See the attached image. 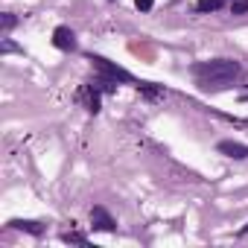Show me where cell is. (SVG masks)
<instances>
[{"label": "cell", "mask_w": 248, "mask_h": 248, "mask_svg": "<svg viewBox=\"0 0 248 248\" xmlns=\"http://www.w3.org/2000/svg\"><path fill=\"white\" fill-rule=\"evenodd\" d=\"M242 99H245V102H248V93H242Z\"/></svg>", "instance_id": "15"}, {"label": "cell", "mask_w": 248, "mask_h": 248, "mask_svg": "<svg viewBox=\"0 0 248 248\" xmlns=\"http://www.w3.org/2000/svg\"><path fill=\"white\" fill-rule=\"evenodd\" d=\"M216 149H219L222 155H228V158H236V161L248 158V143H239V140H222Z\"/></svg>", "instance_id": "4"}, {"label": "cell", "mask_w": 248, "mask_h": 248, "mask_svg": "<svg viewBox=\"0 0 248 248\" xmlns=\"http://www.w3.org/2000/svg\"><path fill=\"white\" fill-rule=\"evenodd\" d=\"M135 6H138L140 12H149V9L155 6V0H135Z\"/></svg>", "instance_id": "12"}, {"label": "cell", "mask_w": 248, "mask_h": 248, "mask_svg": "<svg viewBox=\"0 0 248 248\" xmlns=\"http://www.w3.org/2000/svg\"><path fill=\"white\" fill-rule=\"evenodd\" d=\"M88 62L93 64V70H96V76H102V79H111V82H126V85H140L129 70H123L120 64H114V62H108V59H102V56H88Z\"/></svg>", "instance_id": "2"}, {"label": "cell", "mask_w": 248, "mask_h": 248, "mask_svg": "<svg viewBox=\"0 0 248 248\" xmlns=\"http://www.w3.org/2000/svg\"><path fill=\"white\" fill-rule=\"evenodd\" d=\"M219 6H222V0H199V3H196L199 12H216Z\"/></svg>", "instance_id": "9"}, {"label": "cell", "mask_w": 248, "mask_h": 248, "mask_svg": "<svg viewBox=\"0 0 248 248\" xmlns=\"http://www.w3.org/2000/svg\"><path fill=\"white\" fill-rule=\"evenodd\" d=\"M53 44H56L59 50H64V53L76 50V35H73V30H70V27H56V32H53Z\"/></svg>", "instance_id": "3"}, {"label": "cell", "mask_w": 248, "mask_h": 248, "mask_svg": "<svg viewBox=\"0 0 248 248\" xmlns=\"http://www.w3.org/2000/svg\"><path fill=\"white\" fill-rule=\"evenodd\" d=\"M15 24H18V18H15V15H9V12H6V15H3V38H6V35H9V32H12V30H15Z\"/></svg>", "instance_id": "10"}, {"label": "cell", "mask_w": 248, "mask_h": 248, "mask_svg": "<svg viewBox=\"0 0 248 248\" xmlns=\"http://www.w3.org/2000/svg\"><path fill=\"white\" fill-rule=\"evenodd\" d=\"M79 99L85 102V108H88L91 114H96V111H99V88H93V85H85V88L79 91Z\"/></svg>", "instance_id": "6"}, {"label": "cell", "mask_w": 248, "mask_h": 248, "mask_svg": "<svg viewBox=\"0 0 248 248\" xmlns=\"http://www.w3.org/2000/svg\"><path fill=\"white\" fill-rule=\"evenodd\" d=\"M62 242H70V245H88V236H85V233H76V231H64V233H62Z\"/></svg>", "instance_id": "8"}, {"label": "cell", "mask_w": 248, "mask_h": 248, "mask_svg": "<svg viewBox=\"0 0 248 248\" xmlns=\"http://www.w3.org/2000/svg\"><path fill=\"white\" fill-rule=\"evenodd\" d=\"M245 233H248V225H245V228H242V231H239V236H245Z\"/></svg>", "instance_id": "14"}, {"label": "cell", "mask_w": 248, "mask_h": 248, "mask_svg": "<svg viewBox=\"0 0 248 248\" xmlns=\"http://www.w3.org/2000/svg\"><path fill=\"white\" fill-rule=\"evenodd\" d=\"M193 76L202 91H228L233 85V79L239 76V62H233V59L199 62V64H193Z\"/></svg>", "instance_id": "1"}, {"label": "cell", "mask_w": 248, "mask_h": 248, "mask_svg": "<svg viewBox=\"0 0 248 248\" xmlns=\"http://www.w3.org/2000/svg\"><path fill=\"white\" fill-rule=\"evenodd\" d=\"M12 50H18V47H15L9 38H3V53H12Z\"/></svg>", "instance_id": "13"}, {"label": "cell", "mask_w": 248, "mask_h": 248, "mask_svg": "<svg viewBox=\"0 0 248 248\" xmlns=\"http://www.w3.org/2000/svg\"><path fill=\"white\" fill-rule=\"evenodd\" d=\"M9 225L18 228V231H27V233H32V236H41V233H44V225H41V222H32V219H12Z\"/></svg>", "instance_id": "7"}, {"label": "cell", "mask_w": 248, "mask_h": 248, "mask_svg": "<svg viewBox=\"0 0 248 248\" xmlns=\"http://www.w3.org/2000/svg\"><path fill=\"white\" fill-rule=\"evenodd\" d=\"M91 222H93L96 231H114V228H117V222L111 219V213H108L105 207H93V210H91Z\"/></svg>", "instance_id": "5"}, {"label": "cell", "mask_w": 248, "mask_h": 248, "mask_svg": "<svg viewBox=\"0 0 248 248\" xmlns=\"http://www.w3.org/2000/svg\"><path fill=\"white\" fill-rule=\"evenodd\" d=\"M248 12V0H233L231 3V15H245Z\"/></svg>", "instance_id": "11"}]
</instances>
